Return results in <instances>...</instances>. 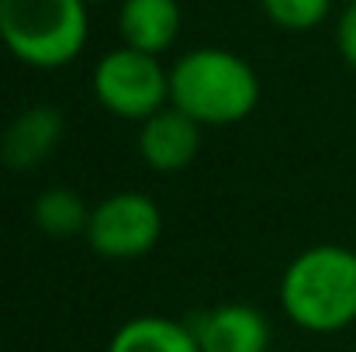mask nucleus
<instances>
[{
    "mask_svg": "<svg viewBox=\"0 0 356 352\" xmlns=\"http://www.w3.org/2000/svg\"><path fill=\"white\" fill-rule=\"evenodd\" d=\"M259 7L284 31H312L329 17L332 0H259Z\"/></svg>",
    "mask_w": 356,
    "mask_h": 352,
    "instance_id": "obj_12",
    "label": "nucleus"
},
{
    "mask_svg": "<svg viewBox=\"0 0 356 352\" xmlns=\"http://www.w3.org/2000/svg\"><path fill=\"white\" fill-rule=\"evenodd\" d=\"M90 211H94V208H87L76 190H70V187H52V190H45V194L35 197L31 218H35V225H38L42 232L52 235V238H73V235L87 232Z\"/></svg>",
    "mask_w": 356,
    "mask_h": 352,
    "instance_id": "obj_11",
    "label": "nucleus"
},
{
    "mask_svg": "<svg viewBox=\"0 0 356 352\" xmlns=\"http://www.w3.org/2000/svg\"><path fill=\"white\" fill-rule=\"evenodd\" d=\"M287 321L312 335H332L356 321V252L322 242L294 255L280 276Z\"/></svg>",
    "mask_w": 356,
    "mask_h": 352,
    "instance_id": "obj_1",
    "label": "nucleus"
},
{
    "mask_svg": "<svg viewBox=\"0 0 356 352\" xmlns=\"http://www.w3.org/2000/svg\"><path fill=\"white\" fill-rule=\"evenodd\" d=\"M170 104L204 128L236 124L259 104V76L229 49H191L170 69Z\"/></svg>",
    "mask_w": 356,
    "mask_h": 352,
    "instance_id": "obj_2",
    "label": "nucleus"
},
{
    "mask_svg": "<svg viewBox=\"0 0 356 352\" xmlns=\"http://www.w3.org/2000/svg\"><path fill=\"white\" fill-rule=\"evenodd\" d=\"M346 3H353V0H346Z\"/></svg>",
    "mask_w": 356,
    "mask_h": 352,
    "instance_id": "obj_15",
    "label": "nucleus"
},
{
    "mask_svg": "<svg viewBox=\"0 0 356 352\" xmlns=\"http://www.w3.org/2000/svg\"><path fill=\"white\" fill-rule=\"evenodd\" d=\"M83 0H0V42L35 69L70 66L90 35Z\"/></svg>",
    "mask_w": 356,
    "mask_h": 352,
    "instance_id": "obj_3",
    "label": "nucleus"
},
{
    "mask_svg": "<svg viewBox=\"0 0 356 352\" xmlns=\"http://www.w3.org/2000/svg\"><path fill=\"white\" fill-rule=\"evenodd\" d=\"M66 135V117L52 104H35L14 117L3 135H0V159L10 169H35L42 166L63 142Z\"/></svg>",
    "mask_w": 356,
    "mask_h": 352,
    "instance_id": "obj_7",
    "label": "nucleus"
},
{
    "mask_svg": "<svg viewBox=\"0 0 356 352\" xmlns=\"http://www.w3.org/2000/svg\"><path fill=\"white\" fill-rule=\"evenodd\" d=\"M121 45L163 56L180 35V3L177 0H124L118 10Z\"/></svg>",
    "mask_w": 356,
    "mask_h": 352,
    "instance_id": "obj_9",
    "label": "nucleus"
},
{
    "mask_svg": "<svg viewBox=\"0 0 356 352\" xmlns=\"http://www.w3.org/2000/svg\"><path fill=\"white\" fill-rule=\"evenodd\" d=\"M201 352H266L270 321L249 304H218L204 311L194 325Z\"/></svg>",
    "mask_w": 356,
    "mask_h": 352,
    "instance_id": "obj_8",
    "label": "nucleus"
},
{
    "mask_svg": "<svg viewBox=\"0 0 356 352\" xmlns=\"http://www.w3.org/2000/svg\"><path fill=\"white\" fill-rule=\"evenodd\" d=\"M87 242L104 259H138L156 249L163 235V215L159 204L138 190H121L104 197L90 211Z\"/></svg>",
    "mask_w": 356,
    "mask_h": 352,
    "instance_id": "obj_5",
    "label": "nucleus"
},
{
    "mask_svg": "<svg viewBox=\"0 0 356 352\" xmlns=\"http://www.w3.org/2000/svg\"><path fill=\"white\" fill-rule=\"evenodd\" d=\"M201 128L180 108H163L159 115L145 117L138 128V156L156 173H180L201 152Z\"/></svg>",
    "mask_w": 356,
    "mask_h": 352,
    "instance_id": "obj_6",
    "label": "nucleus"
},
{
    "mask_svg": "<svg viewBox=\"0 0 356 352\" xmlns=\"http://www.w3.org/2000/svg\"><path fill=\"white\" fill-rule=\"evenodd\" d=\"M336 49H339L343 62L356 69V0L343 7V14L336 21Z\"/></svg>",
    "mask_w": 356,
    "mask_h": 352,
    "instance_id": "obj_13",
    "label": "nucleus"
},
{
    "mask_svg": "<svg viewBox=\"0 0 356 352\" xmlns=\"http://www.w3.org/2000/svg\"><path fill=\"white\" fill-rule=\"evenodd\" d=\"M94 97L97 104L124 121H145L170 108V69H163L159 56L138 49H111L94 66Z\"/></svg>",
    "mask_w": 356,
    "mask_h": 352,
    "instance_id": "obj_4",
    "label": "nucleus"
},
{
    "mask_svg": "<svg viewBox=\"0 0 356 352\" xmlns=\"http://www.w3.org/2000/svg\"><path fill=\"white\" fill-rule=\"evenodd\" d=\"M108 352H201V346L191 325L163 315H138L111 335Z\"/></svg>",
    "mask_w": 356,
    "mask_h": 352,
    "instance_id": "obj_10",
    "label": "nucleus"
},
{
    "mask_svg": "<svg viewBox=\"0 0 356 352\" xmlns=\"http://www.w3.org/2000/svg\"><path fill=\"white\" fill-rule=\"evenodd\" d=\"M83 3H87V7H94V3H104V0H83Z\"/></svg>",
    "mask_w": 356,
    "mask_h": 352,
    "instance_id": "obj_14",
    "label": "nucleus"
}]
</instances>
